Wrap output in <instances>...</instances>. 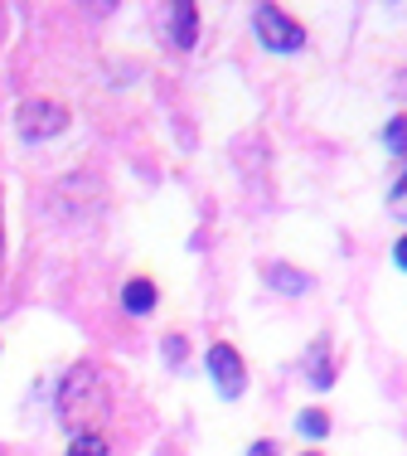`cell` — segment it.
<instances>
[{
    "instance_id": "cell-4",
    "label": "cell",
    "mask_w": 407,
    "mask_h": 456,
    "mask_svg": "<svg viewBox=\"0 0 407 456\" xmlns=\"http://www.w3.org/2000/svg\"><path fill=\"white\" fill-rule=\"evenodd\" d=\"M209 379H213V388H219V398H228V403H238V398L248 394V369H243V354L233 350L228 340L209 345Z\"/></svg>"
},
{
    "instance_id": "cell-14",
    "label": "cell",
    "mask_w": 407,
    "mask_h": 456,
    "mask_svg": "<svg viewBox=\"0 0 407 456\" xmlns=\"http://www.w3.org/2000/svg\"><path fill=\"white\" fill-rule=\"evenodd\" d=\"M248 456H276V442H272V437L252 442V447H248Z\"/></svg>"
},
{
    "instance_id": "cell-3",
    "label": "cell",
    "mask_w": 407,
    "mask_h": 456,
    "mask_svg": "<svg viewBox=\"0 0 407 456\" xmlns=\"http://www.w3.org/2000/svg\"><path fill=\"white\" fill-rule=\"evenodd\" d=\"M252 29H257V45L272 49V53H296L306 45V29L296 25L282 5H257L252 10Z\"/></svg>"
},
{
    "instance_id": "cell-11",
    "label": "cell",
    "mask_w": 407,
    "mask_h": 456,
    "mask_svg": "<svg viewBox=\"0 0 407 456\" xmlns=\"http://www.w3.org/2000/svg\"><path fill=\"white\" fill-rule=\"evenodd\" d=\"M63 456H107V442L98 432H88V437H73V447H63Z\"/></svg>"
},
{
    "instance_id": "cell-2",
    "label": "cell",
    "mask_w": 407,
    "mask_h": 456,
    "mask_svg": "<svg viewBox=\"0 0 407 456\" xmlns=\"http://www.w3.org/2000/svg\"><path fill=\"white\" fill-rule=\"evenodd\" d=\"M68 126V107L53 102V97H25L15 107V132L20 141H49Z\"/></svg>"
},
{
    "instance_id": "cell-13",
    "label": "cell",
    "mask_w": 407,
    "mask_h": 456,
    "mask_svg": "<svg viewBox=\"0 0 407 456\" xmlns=\"http://www.w3.org/2000/svg\"><path fill=\"white\" fill-rule=\"evenodd\" d=\"M160 354H165V364H185V354H189V340H185V335H165V345H160Z\"/></svg>"
},
{
    "instance_id": "cell-6",
    "label": "cell",
    "mask_w": 407,
    "mask_h": 456,
    "mask_svg": "<svg viewBox=\"0 0 407 456\" xmlns=\"http://www.w3.org/2000/svg\"><path fill=\"white\" fill-rule=\"evenodd\" d=\"M267 281H272L282 297H306V291L315 287V277H310V273H296V267H286V263H272V267H267Z\"/></svg>"
},
{
    "instance_id": "cell-17",
    "label": "cell",
    "mask_w": 407,
    "mask_h": 456,
    "mask_svg": "<svg viewBox=\"0 0 407 456\" xmlns=\"http://www.w3.org/2000/svg\"><path fill=\"white\" fill-rule=\"evenodd\" d=\"M301 456H320V452H301Z\"/></svg>"
},
{
    "instance_id": "cell-1",
    "label": "cell",
    "mask_w": 407,
    "mask_h": 456,
    "mask_svg": "<svg viewBox=\"0 0 407 456\" xmlns=\"http://www.w3.org/2000/svg\"><path fill=\"white\" fill-rule=\"evenodd\" d=\"M112 412V394H107V379L92 364H73L59 384V422L73 437H88L98 432V422Z\"/></svg>"
},
{
    "instance_id": "cell-5",
    "label": "cell",
    "mask_w": 407,
    "mask_h": 456,
    "mask_svg": "<svg viewBox=\"0 0 407 456\" xmlns=\"http://www.w3.org/2000/svg\"><path fill=\"white\" fill-rule=\"evenodd\" d=\"M195 35H199V10L189 0L185 5H170V45L185 53V49H195Z\"/></svg>"
},
{
    "instance_id": "cell-8",
    "label": "cell",
    "mask_w": 407,
    "mask_h": 456,
    "mask_svg": "<svg viewBox=\"0 0 407 456\" xmlns=\"http://www.w3.org/2000/svg\"><path fill=\"white\" fill-rule=\"evenodd\" d=\"M306 369H310V388H330L335 384V364H330V340H315L310 345V354H306Z\"/></svg>"
},
{
    "instance_id": "cell-12",
    "label": "cell",
    "mask_w": 407,
    "mask_h": 456,
    "mask_svg": "<svg viewBox=\"0 0 407 456\" xmlns=\"http://www.w3.org/2000/svg\"><path fill=\"white\" fill-rule=\"evenodd\" d=\"M388 214H393V219H403V224H407V170L398 175V184L388 190Z\"/></svg>"
},
{
    "instance_id": "cell-9",
    "label": "cell",
    "mask_w": 407,
    "mask_h": 456,
    "mask_svg": "<svg viewBox=\"0 0 407 456\" xmlns=\"http://www.w3.org/2000/svg\"><path fill=\"white\" fill-rule=\"evenodd\" d=\"M296 428H301V437L320 442V437H330V412H320V408H306L301 418H296Z\"/></svg>"
},
{
    "instance_id": "cell-16",
    "label": "cell",
    "mask_w": 407,
    "mask_h": 456,
    "mask_svg": "<svg viewBox=\"0 0 407 456\" xmlns=\"http://www.w3.org/2000/svg\"><path fill=\"white\" fill-rule=\"evenodd\" d=\"M0 267H5V224H0Z\"/></svg>"
},
{
    "instance_id": "cell-10",
    "label": "cell",
    "mask_w": 407,
    "mask_h": 456,
    "mask_svg": "<svg viewBox=\"0 0 407 456\" xmlns=\"http://www.w3.org/2000/svg\"><path fill=\"white\" fill-rule=\"evenodd\" d=\"M383 146H388L393 156H407V112H398L388 126H383Z\"/></svg>"
},
{
    "instance_id": "cell-15",
    "label": "cell",
    "mask_w": 407,
    "mask_h": 456,
    "mask_svg": "<svg viewBox=\"0 0 407 456\" xmlns=\"http://www.w3.org/2000/svg\"><path fill=\"white\" fill-rule=\"evenodd\" d=\"M393 263H398L403 273H407V238H398V248H393Z\"/></svg>"
},
{
    "instance_id": "cell-7",
    "label": "cell",
    "mask_w": 407,
    "mask_h": 456,
    "mask_svg": "<svg viewBox=\"0 0 407 456\" xmlns=\"http://www.w3.org/2000/svg\"><path fill=\"white\" fill-rule=\"evenodd\" d=\"M122 306L132 311V316H151L156 311V281L151 277H132L122 287Z\"/></svg>"
}]
</instances>
